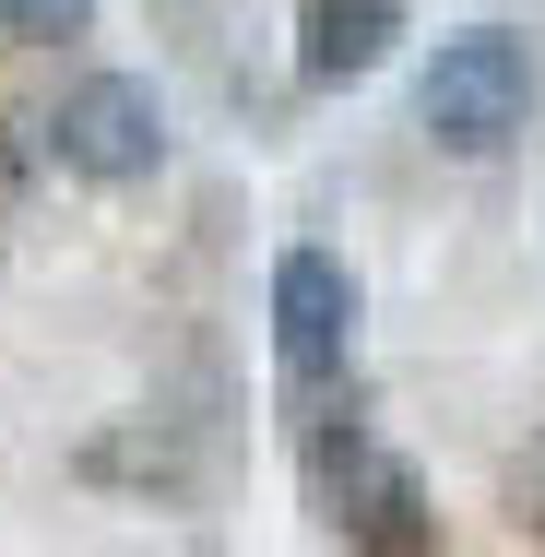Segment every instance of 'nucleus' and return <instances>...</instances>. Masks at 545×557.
I'll use <instances>...</instances> for the list:
<instances>
[{"label":"nucleus","mask_w":545,"mask_h":557,"mask_svg":"<svg viewBox=\"0 0 545 557\" xmlns=\"http://www.w3.org/2000/svg\"><path fill=\"white\" fill-rule=\"evenodd\" d=\"M416 119H428L438 154H510L534 131V48L510 24H462L416 84Z\"/></svg>","instance_id":"1"},{"label":"nucleus","mask_w":545,"mask_h":557,"mask_svg":"<svg viewBox=\"0 0 545 557\" xmlns=\"http://www.w3.org/2000/svg\"><path fill=\"white\" fill-rule=\"evenodd\" d=\"M48 154L72 166V178H96V190H131V178H154L166 166V108H154V84H131V72H84L60 119H48Z\"/></svg>","instance_id":"2"},{"label":"nucleus","mask_w":545,"mask_h":557,"mask_svg":"<svg viewBox=\"0 0 545 557\" xmlns=\"http://www.w3.org/2000/svg\"><path fill=\"white\" fill-rule=\"evenodd\" d=\"M392 36H404V0H309L297 12V72L309 84H356V72L392 60Z\"/></svg>","instance_id":"5"},{"label":"nucleus","mask_w":545,"mask_h":557,"mask_svg":"<svg viewBox=\"0 0 545 557\" xmlns=\"http://www.w3.org/2000/svg\"><path fill=\"white\" fill-rule=\"evenodd\" d=\"M273 356H285V380H332L356 356V273L332 249H285L273 261Z\"/></svg>","instance_id":"4"},{"label":"nucleus","mask_w":545,"mask_h":557,"mask_svg":"<svg viewBox=\"0 0 545 557\" xmlns=\"http://www.w3.org/2000/svg\"><path fill=\"white\" fill-rule=\"evenodd\" d=\"M96 24V0H0V36L12 48H48V36H84Z\"/></svg>","instance_id":"6"},{"label":"nucleus","mask_w":545,"mask_h":557,"mask_svg":"<svg viewBox=\"0 0 545 557\" xmlns=\"http://www.w3.org/2000/svg\"><path fill=\"white\" fill-rule=\"evenodd\" d=\"M321 510L344 522V546H368V557H428L438 546L428 474L380 440H321Z\"/></svg>","instance_id":"3"}]
</instances>
